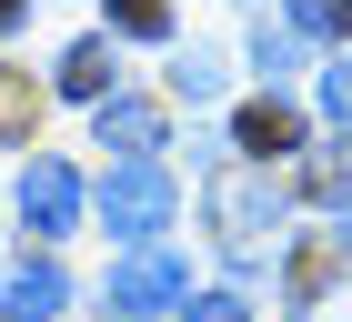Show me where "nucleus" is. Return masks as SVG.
I'll return each instance as SVG.
<instances>
[{
    "instance_id": "obj_3",
    "label": "nucleus",
    "mask_w": 352,
    "mask_h": 322,
    "mask_svg": "<svg viewBox=\"0 0 352 322\" xmlns=\"http://www.w3.org/2000/svg\"><path fill=\"white\" fill-rule=\"evenodd\" d=\"M171 171L162 161H111V182H101V222H111V242H162V222H171Z\"/></svg>"
},
{
    "instance_id": "obj_7",
    "label": "nucleus",
    "mask_w": 352,
    "mask_h": 322,
    "mask_svg": "<svg viewBox=\"0 0 352 322\" xmlns=\"http://www.w3.org/2000/svg\"><path fill=\"white\" fill-rule=\"evenodd\" d=\"M51 80L71 91V101H91V111H101V101H111V80H121V71H111V41H101V30H91V41H71Z\"/></svg>"
},
{
    "instance_id": "obj_12",
    "label": "nucleus",
    "mask_w": 352,
    "mask_h": 322,
    "mask_svg": "<svg viewBox=\"0 0 352 322\" xmlns=\"http://www.w3.org/2000/svg\"><path fill=\"white\" fill-rule=\"evenodd\" d=\"M171 91H182V101H212V91H221V61L212 51H182V61H171Z\"/></svg>"
},
{
    "instance_id": "obj_17",
    "label": "nucleus",
    "mask_w": 352,
    "mask_h": 322,
    "mask_svg": "<svg viewBox=\"0 0 352 322\" xmlns=\"http://www.w3.org/2000/svg\"><path fill=\"white\" fill-rule=\"evenodd\" d=\"M0 131H30V80L0 71Z\"/></svg>"
},
{
    "instance_id": "obj_13",
    "label": "nucleus",
    "mask_w": 352,
    "mask_h": 322,
    "mask_svg": "<svg viewBox=\"0 0 352 322\" xmlns=\"http://www.w3.org/2000/svg\"><path fill=\"white\" fill-rule=\"evenodd\" d=\"M252 51H262V71H292L302 30H292V21H262V30H252Z\"/></svg>"
},
{
    "instance_id": "obj_6",
    "label": "nucleus",
    "mask_w": 352,
    "mask_h": 322,
    "mask_svg": "<svg viewBox=\"0 0 352 322\" xmlns=\"http://www.w3.org/2000/svg\"><path fill=\"white\" fill-rule=\"evenodd\" d=\"M60 292H71V282H60V262H21L10 282H0V312H10V322H51Z\"/></svg>"
},
{
    "instance_id": "obj_11",
    "label": "nucleus",
    "mask_w": 352,
    "mask_h": 322,
    "mask_svg": "<svg viewBox=\"0 0 352 322\" xmlns=\"http://www.w3.org/2000/svg\"><path fill=\"white\" fill-rule=\"evenodd\" d=\"M111 30H121V41H162V30H171V0H111Z\"/></svg>"
},
{
    "instance_id": "obj_15",
    "label": "nucleus",
    "mask_w": 352,
    "mask_h": 322,
    "mask_svg": "<svg viewBox=\"0 0 352 322\" xmlns=\"http://www.w3.org/2000/svg\"><path fill=\"white\" fill-rule=\"evenodd\" d=\"M182 322H252V312H242V292H191Z\"/></svg>"
},
{
    "instance_id": "obj_1",
    "label": "nucleus",
    "mask_w": 352,
    "mask_h": 322,
    "mask_svg": "<svg viewBox=\"0 0 352 322\" xmlns=\"http://www.w3.org/2000/svg\"><path fill=\"white\" fill-rule=\"evenodd\" d=\"M101 302H111L121 322H162V312L191 302V262L171 252V242H131V252L111 262V292H101Z\"/></svg>"
},
{
    "instance_id": "obj_9",
    "label": "nucleus",
    "mask_w": 352,
    "mask_h": 322,
    "mask_svg": "<svg viewBox=\"0 0 352 322\" xmlns=\"http://www.w3.org/2000/svg\"><path fill=\"white\" fill-rule=\"evenodd\" d=\"M342 252H352V232H342V242H302V252H292V302H312V292H322L332 272H342Z\"/></svg>"
},
{
    "instance_id": "obj_14",
    "label": "nucleus",
    "mask_w": 352,
    "mask_h": 322,
    "mask_svg": "<svg viewBox=\"0 0 352 322\" xmlns=\"http://www.w3.org/2000/svg\"><path fill=\"white\" fill-rule=\"evenodd\" d=\"M292 30H322L332 41V30H352V0H292Z\"/></svg>"
},
{
    "instance_id": "obj_16",
    "label": "nucleus",
    "mask_w": 352,
    "mask_h": 322,
    "mask_svg": "<svg viewBox=\"0 0 352 322\" xmlns=\"http://www.w3.org/2000/svg\"><path fill=\"white\" fill-rule=\"evenodd\" d=\"M322 111H332V121H342V131H352V51H342V61H332V71H322Z\"/></svg>"
},
{
    "instance_id": "obj_4",
    "label": "nucleus",
    "mask_w": 352,
    "mask_h": 322,
    "mask_svg": "<svg viewBox=\"0 0 352 322\" xmlns=\"http://www.w3.org/2000/svg\"><path fill=\"white\" fill-rule=\"evenodd\" d=\"M21 222L41 242H60L81 222V171H71V161H21Z\"/></svg>"
},
{
    "instance_id": "obj_10",
    "label": "nucleus",
    "mask_w": 352,
    "mask_h": 322,
    "mask_svg": "<svg viewBox=\"0 0 352 322\" xmlns=\"http://www.w3.org/2000/svg\"><path fill=\"white\" fill-rule=\"evenodd\" d=\"M302 191H312L322 212H352V141H342V151H322V161H312V171H302Z\"/></svg>"
},
{
    "instance_id": "obj_2",
    "label": "nucleus",
    "mask_w": 352,
    "mask_h": 322,
    "mask_svg": "<svg viewBox=\"0 0 352 322\" xmlns=\"http://www.w3.org/2000/svg\"><path fill=\"white\" fill-rule=\"evenodd\" d=\"M212 232H221L232 262H262L272 232H282V191H272L262 171H221V182H212Z\"/></svg>"
},
{
    "instance_id": "obj_5",
    "label": "nucleus",
    "mask_w": 352,
    "mask_h": 322,
    "mask_svg": "<svg viewBox=\"0 0 352 322\" xmlns=\"http://www.w3.org/2000/svg\"><path fill=\"white\" fill-rule=\"evenodd\" d=\"M91 121H101V151H121V161H151V151H162V101H141V91H111Z\"/></svg>"
},
{
    "instance_id": "obj_8",
    "label": "nucleus",
    "mask_w": 352,
    "mask_h": 322,
    "mask_svg": "<svg viewBox=\"0 0 352 322\" xmlns=\"http://www.w3.org/2000/svg\"><path fill=\"white\" fill-rule=\"evenodd\" d=\"M232 141H242V151H302V111L292 101H252L242 121H232Z\"/></svg>"
},
{
    "instance_id": "obj_18",
    "label": "nucleus",
    "mask_w": 352,
    "mask_h": 322,
    "mask_svg": "<svg viewBox=\"0 0 352 322\" xmlns=\"http://www.w3.org/2000/svg\"><path fill=\"white\" fill-rule=\"evenodd\" d=\"M21 10H30V0H0V30H21Z\"/></svg>"
}]
</instances>
